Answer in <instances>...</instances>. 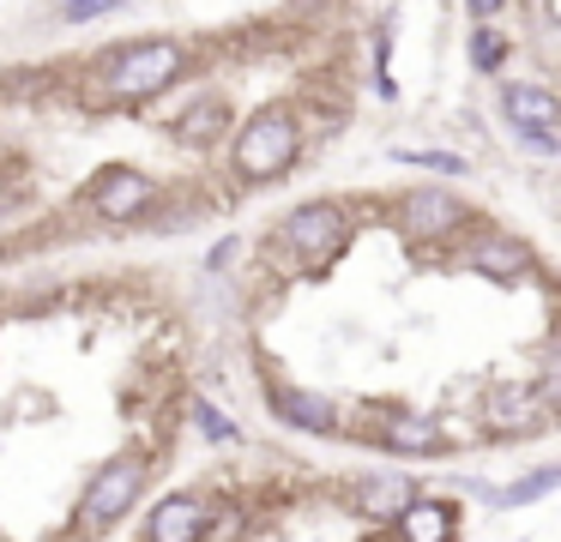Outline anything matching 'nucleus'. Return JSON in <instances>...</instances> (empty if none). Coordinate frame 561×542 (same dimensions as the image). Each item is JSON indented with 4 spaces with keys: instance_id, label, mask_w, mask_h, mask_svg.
<instances>
[{
    "instance_id": "nucleus-19",
    "label": "nucleus",
    "mask_w": 561,
    "mask_h": 542,
    "mask_svg": "<svg viewBox=\"0 0 561 542\" xmlns=\"http://www.w3.org/2000/svg\"><path fill=\"white\" fill-rule=\"evenodd\" d=\"M103 12H110V7H61V19L67 24H91V19H103Z\"/></svg>"
},
{
    "instance_id": "nucleus-14",
    "label": "nucleus",
    "mask_w": 561,
    "mask_h": 542,
    "mask_svg": "<svg viewBox=\"0 0 561 542\" xmlns=\"http://www.w3.org/2000/svg\"><path fill=\"white\" fill-rule=\"evenodd\" d=\"M175 139H187V145L224 139V96H199V103L187 108L182 120H175Z\"/></svg>"
},
{
    "instance_id": "nucleus-4",
    "label": "nucleus",
    "mask_w": 561,
    "mask_h": 542,
    "mask_svg": "<svg viewBox=\"0 0 561 542\" xmlns=\"http://www.w3.org/2000/svg\"><path fill=\"white\" fill-rule=\"evenodd\" d=\"M139 488H146V458H139V452L110 458V464L91 476L85 500H79V524H85V530H110L115 518H127V506L139 500Z\"/></svg>"
},
{
    "instance_id": "nucleus-8",
    "label": "nucleus",
    "mask_w": 561,
    "mask_h": 542,
    "mask_svg": "<svg viewBox=\"0 0 561 542\" xmlns=\"http://www.w3.org/2000/svg\"><path fill=\"white\" fill-rule=\"evenodd\" d=\"M501 115L525 139H556V127H561V103L549 84H501Z\"/></svg>"
},
{
    "instance_id": "nucleus-7",
    "label": "nucleus",
    "mask_w": 561,
    "mask_h": 542,
    "mask_svg": "<svg viewBox=\"0 0 561 542\" xmlns=\"http://www.w3.org/2000/svg\"><path fill=\"white\" fill-rule=\"evenodd\" d=\"M465 272L489 277V284H519V277L537 272V253L519 235H507V229H477L465 241Z\"/></svg>"
},
{
    "instance_id": "nucleus-5",
    "label": "nucleus",
    "mask_w": 561,
    "mask_h": 542,
    "mask_svg": "<svg viewBox=\"0 0 561 542\" xmlns=\"http://www.w3.org/2000/svg\"><path fill=\"white\" fill-rule=\"evenodd\" d=\"M465 223H471V205L453 187H411L399 205V235L416 241V247H435V241L459 235Z\"/></svg>"
},
{
    "instance_id": "nucleus-3",
    "label": "nucleus",
    "mask_w": 561,
    "mask_h": 542,
    "mask_svg": "<svg viewBox=\"0 0 561 542\" xmlns=\"http://www.w3.org/2000/svg\"><path fill=\"white\" fill-rule=\"evenodd\" d=\"M344 235H351V217H344V205H332V199H302L296 211L278 217V241L308 265L332 260V253L344 247Z\"/></svg>"
},
{
    "instance_id": "nucleus-10",
    "label": "nucleus",
    "mask_w": 561,
    "mask_h": 542,
    "mask_svg": "<svg viewBox=\"0 0 561 542\" xmlns=\"http://www.w3.org/2000/svg\"><path fill=\"white\" fill-rule=\"evenodd\" d=\"M266 410L284 422V428H296V434H327L332 428V404L320 392H302V385H290V380H272L266 385Z\"/></svg>"
},
{
    "instance_id": "nucleus-11",
    "label": "nucleus",
    "mask_w": 561,
    "mask_h": 542,
    "mask_svg": "<svg viewBox=\"0 0 561 542\" xmlns=\"http://www.w3.org/2000/svg\"><path fill=\"white\" fill-rule=\"evenodd\" d=\"M411 500H416V482L399 476V470H380V476H368L363 488H356V506H363L368 518H399Z\"/></svg>"
},
{
    "instance_id": "nucleus-15",
    "label": "nucleus",
    "mask_w": 561,
    "mask_h": 542,
    "mask_svg": "<svg viewBox=\"0 0 561 542\" xmlns=\"http://www.w3.org/2000/svg\"><path fill=\"white\" fill-rule=\"evenodd\" d=\"M507 36H501V31H489V24H477V31H471V67L477 72H501V60H507Z\"/></svg>"
},
{
    "instance_id": "nucleus-17",
    "label": "nucleus",
    "mask_w": 561,
    "mask_h": 542,
    "mask_svg": "<svg viewBox=\"0 0 561 542\" xmlns=\"http://www.w3.org/2000/svg\"><path fill=\"white\" fill-rule=\"evenodd\" d=\"M399 163H411V169H435V175H465V157H453V151H416V145H399Z\"/></svg>"
},
{
    "instance_id": "nucleus-6",
    "label": "nucleus",
    "mask_w": 561,
    "mask_h": 542,
    "mask_svg": "<svg viewBox=\"0 0 561 542\" xmlns=\"http://www.w3.org/2000/svg\"><path fill=\"white\" fill-rule=\"evenodd\" d=\"M85 199H91V211H98L103 223H134V217L151 211V199H158V181H151L146 169L115 163V169H103V175L85 187Z\"/></svg>"
},
{
    "instance_id": "nucleus-1",
    "label": "nucleus",
    "mask_w": 561,
    "mask_h": 542,
    "mask_svg": "<svg viewBox=\"0 0 561 542\" xmlns=\"http://www.w3.org/2000/svg\"><path fill=\"white\" fill-rule=\"evenodd\" d=\"M296 157H302V127H296L290 108H260V115H248L236 145H230V163L242 181H278L296 169Z\"/></svg>"
},
{
    "instance_id": "nucleus-13",
    "label": "nucleus",
    "mask_w": 561,
    "mask_h": 542,
    "mask_svg": "<svg viewBox=\"0 0 561 542\" xmlns=\"http://www.w3.org/2000/svg\"><path fill=\"white\" fill-rule=\"evenodd\" d=\"M380 440L392 446V452H423V458H435L440 446V428L435 422H411V416H399V422H387V428H380Z\"/></svg>"
},
{
    "instance_id": "nucleus-12",
    "label": "nucleus",
    "mask_w": 561,
    "mask_h": 542,
    "mask_svg": "<svg viewBox=\"0 0 561 542\" xmlns=\"http://www.w3.org/2000/svg\"><path fill=\"white\" fill-rule=\"evenodd\" d=\"M392 524H399L404 542H447V537H453V506H440V500H411L399 518H392Z\"/></svg>"
},
{
    "instance_id": "nucleus-9",
    "label": "nucleus",
    "mask_w": 561,
    "mask_h": 542,
    "mask_svg": "<svg viewBox=\"0 0 561 542\" xmlns=\"http://www.w3.org/2000/svg\"><path fill=\"white\" fill-rule=\"evenodd\" d=\"M211 537V506L199 500V494H170V500H158V512H151L146 524V542H206Z\"/></svg>"
},
{
    "instance_id": "nucleus-2",
    "label": "nucleus",
    "mask_w": 561,
    "mask_h": 542,
    "mask_svg": "<svg viewBox=\"0 0 561 542\" xmlns=\"http://www.w3.org/2000/svg\"><path fill=\"white\" fill-rule=\"evenodd\" d=\"M187 48L182 43H134L103 67V96L110 103H146V96L170 91V79H182Z\"/></svg>"
},
{
    "instance_id": "nucleus-16",
    "label": "nucleus",
    "mask_w": 561,
    "mask_h": 542,
    "mask_svg": "<svg viewBox=\"0 0 561 542\" xmlns=\"http://www.w3.org/2000/svg\"><path fill=\"white\" fill-rule=\"evenodd\" d=\"M194 422H199V434H206V440H218V446H236V440H242V428H236V422L224 416L218 404H206V397H194Z\"/></svg>"
},
{
    "instance_id": "nucleus-18",
    "label": "nucleus",
    "mask_w": 561,
    "mask_h": 542,
    "mask_svg": "<svg viewBox=\"0 0 561 542\" xmlns=\"http://www.w3.org/2000/svg\"><path fill=\"white\" fill-rule=\"evenodd\" d=\"M549 488H556V470H531V482H513V488H501L495 506H531V500H543Z\"/></svg>"
}]
</instances>
